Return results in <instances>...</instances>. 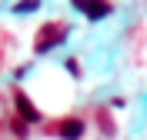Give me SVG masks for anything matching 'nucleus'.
<instances>
[{
  "label": "nucleus",
  "mask_w": 147,
  "mask_h": 140,
  "mask_svg": "<svg viewBox=\"0 0 147 140\" xmlns=\"http://www.w3.org/2000/svg\"><path fill=\"white\" fill-rule=\"evenodd\" d=\"M64 67H67V70H70V74H74V77L80 74V64H77V60H74V57H70V60H67V64H64Z\"/></svg>",
  "instance_id": "obj_7"
},
{
  "label": "nucleus",
  "mask_w": 147,
  "mask_h": 140,
  "mask_svg": "<svg viewBox=\"0 0 147 140\" xmlns=\"http://www.w3.org/2000/svg\"><path fill=\"white\" fill-rule=\"evenodd\" d=\"M54 133L60 140H80L84 137V120H80V117H67V120H60L54 127Z\"/></svg>",
  "instance_id": "obj_3"
},
{
  "label": "nucleus",
  "mask_w": 147,
  "mask_h": 140,
  "mask_svg": "<svg viewBox=\"0 0 147 140\" xmlns=\"http://www.w3.org/2000/svg\"><path fill=\"white\" fill-rule=\"evenodd\" d=\"M37 7H40V0H20V3H17L13 10H17V13H34Z\"/></svg>",
  "instance_id": "obj_5"
},
{
  "label": "nucleus",
  "mask_w": 147,
  "mask_h": 140,
  "mask_svg": "<svg viewBox=\"0 0 147 140\" xmlns=\"http://www.w3.org/2000/svg\"><path fill=\"white\" fill-rule=\"evenodd\" d=\"M67 40V23H44L40 27V33H37L34 40V54H47V50H54V47H60Z\"/></svg>",
  "instance_id": "obj_1"
},
{
  "label": "nucleus",
  "mask_w": 147,
  "mask_h": 140,
  "mask_svg": "<svg viewBox=\"0 0 147 140\" xmlns=\"http://www.w3.org/2000/svg\"><path fill=\"white\" fill-rule=\"evenodd\" d=\"M70 3H74V7H80V10H87V7L94 3V0H70Z\"/></svg>",
  "instance_id": "obj_8"
},
{
  "label": "nucleus",
  "mask_w": 147,
  "mask_h": 140,
  "mask_svg": "<svg viewBox=\"0 0 147 140\" xmlns=\"http://www.w3.org/2000/svg\"><path fill=\"white\" fill-rule=\"evenodd\" d=\"M13 103H17V113H20V120H24V123H40V110L34 107V100H30L24 90L13 93Z\"/></svg>",
  "instance_id": "obj_2"
},
{
  "label": "nucleus",
  "mask_w": 147,
  "mask_h": 140,
  "mask_svg": "<svg viewBox=\"0 0 147 140\" xmlns=\"http://www.w3.org/2000/svg\"><path fill=\"white\" fill-rule=\"evenodd\" d=\"M10 130L17 133V137H24V133H27V123L20 120V117H13V120H10Z\"/></svg>",
  "instance_id": "obj_6"
},
{
  "label": "nucleus",
  "mask_w": 147,
  "mask_h": 140,
  "mask_svg": "<svg viewBox=\"0 0 147 140\" xmlns=\"http://www.w3.org/2000/svg\"><path fill=\"white\" fill-rule=\"evenodd\" d=\"M110 10H114V7H110V3H107V0H94V3H90V7H87V10H84V13H87V20H100V17H107V13H110Z\"/></svg>",
  "instance_id": "obj_4"
}]
</instances>
